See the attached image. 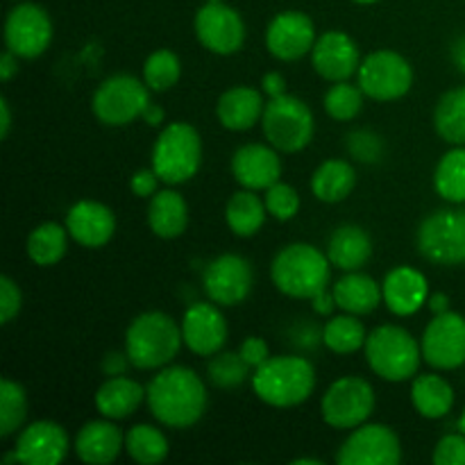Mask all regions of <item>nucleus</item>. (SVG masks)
Listing matches in <instances>:
<instances>
[{
    "label": "nucleus",
    "instance_id": "nucleus-20",
    "mask_svg": "<svg viewBox=\"0 0 465 465\" xmlns=\"http://www.w3.org/2000/svg\"><path fill=\"white\" fill-rule=\"evenodd\" d=\"M14 450L21 465H59L71 450V439L59 422L36 420L23 427Z\"/></svg>",
    "mask_w": 465,
    "mask_h": 465
},
{
    "label": "nucleus",
    "instance_id": "nucleus-59",
    "mask_svg": "<svg viewBox=\"0 0 465 465\" xmlns=\"http://www.w3.org/2000/svg\"><path fill=\"white\" fill-rule=\"evenodd\" d=\"M204 3H223V0H204Z\"/></svg>",
    "mask_w": 465,
    "mask_h": 465
},
{
    "label": "nucleus",
    "instance_id": "nucleus-38",
    "mask_svg": "<svg viewBox=\"0 0 465 465\" xmlns=\"http://www.w3.org/2000/svg\"><path fill=\"white\" fill-rule=\"evenodd\" d=\"M27 418V395L18 381L5 377L0 381V439H9L23 430Z\"/></svg>",
    "mask_w": 465,
    "mask_h": 465
},
{
    "label": "nucleus",
    "instance_id": "nucleus-40",
    "mask_svg": "<svg viewBox=\"0 0 465 465\" xmlns=\"http://www.w3.org/2000/svg\"><path fill=\"white\" fill-rule=\"evenodd\" d=\"M250 372H252V368L245 363L241 352H223V350L209 359L207 366L209 381L223 391L239 389L241 384H245L252 377Z\"/></svg>",
    "mask_w": 465,
    "mask_h": 465
},
{
    "label": "nucleus",
    "instance_id": "nucleus-19",
    "mask_svg": "<svg viewBox=\"0 0 465 465\" xmlns=\"http://www.w3.org/2000/svg\"><path fill=\"white\" fill-rule=\"evenodd\" d=\"M361 62L357 41L341 30H327L313 44L312 66L327 82L350 80L359 73Z\"/></svg>",
    "mask_w": 465,
    "mask_h": 465
},
{
    "label": "nucleus",
    "instance_id": "nucleus-7",
    "mask_svg": "<svg viewBox=\"0 0 465 465\" xmlns=\"http://www.w3.org/2000/svg\"><path fill=\"white\" fill-rule=\"evenodd\" d=\"M262 127L263 136L272 148L284 154H295L312 143L316 121L302 98L284 94L280 98L268 100L262 116Z\"/></svg>",
    "mask_w": 465,
    "mask_h": 465
},
{
    "label": "nucleus",
    "instance_id": "nucleus-35",
    "mask_svg": "<svg viewBox=\"0 0 465 465\" xmlns=\"http://www.w3.org/2000/svg\"><path fill=\"white\" fill-rule=\"evenodd\" d=\"M436 134L450 145H465V86L440 95L434 109Z\"/></svg>",
    "mask_w": 465,
    "mask_h": 465
},
{
    "label": "nucleus",
    "instance_id": "nucleus-22",
    "mask_svg": "<svg viewBox=\"0 0 465 465\" xmlns=\"http://www.w3.org/2000/svg\"><path fill=\"white\" fill-rule=\"evenodd\" d=\"M66 230L82 248L98 250L116 234V216L107 204L98 200H80L66 213Z\"/></svg>",
    "mask_w": 465,
    "mask_h": 465
},
{
    "label": "nucleus",
    "instance_id": "nucleus-52",
    "mask_svg": "<svg viewBox=\"0 0 465 465\" xmlns=\"http://www.w3.org/2000/svg\"><path fill=\"white\" fill-rule=\"evenodd\" d=\"M9 130H12V109H9V100H0V136L7 139Z\"/></svg>",
    "mask_w": 465,
    "mask_h": 465
},
{
    "label": "nucleus",
    "instance_id": "nucleus-43",
    "mask_svg": "<svg viewBox=\"0 0 465 465\" xmlns=\"http://www.w3.org/2000/svg\"><path fill=\"white\" fill-rule=\"evenodd\" d=\"M348 150L357 162L375 163L384 154V139L372 130H354L348 136Z\"/></svg>",
    "mask_w": 465,
    "mask_h": 465
},
{
    "label": "nucleus",
    "instance_id": "nucleus-14",
    "mask_svg": "<svg viewBox=\"0 0 465 465\" xmlns=\"http://www.w3.org/2000/svg\"><path fill=\"white\" fill-rule=\"evenodd\" d=\"M193 30L198 36L200 45L207 48L209 53L234 54L243 48L245 44V21L234 7L223 3H204L195 12Z\"/></svg>",
    "mask_w": 465,
    "mask_h": 465
},
{
    "label": "nucleus",
    "instance_id": "nucleus-42",
    "mask_svg": "<svg viewBox=\"0 0 465 465\" xmlns=\"http://www.w3.org/2000/svg\"><path fill=\"white\" fill-rule=\"evenodd\" d=\"M263 203H266L268 216H272L280 223L293 221L300 212V204H302L298 191L291 184H284V182H277L271 189H266Z\"/></svg>",
    "mask_w": 465,
    "mask_h": 465
},
{
    "label": "nucleus",
    "instance_id": "nucleus-23",
    "mask_svg": "<svg viewBox=\"0 0 465 465\" xmlns=\"http://www.w3.org/2000/svg\"><path fill=\"white\" fill-rule=\"evenodd\" d=\"M384 304L393 316L407 318L420 312L430 300V282L418 268L398 266L381 282Z\"/></svg>",
    "mask_w": 465,
    "mask_h": 465
},
{
    "label": "nucleus",
    "instance_id": "nucleus-45",
    "mask_svg": "<svg viewBox=\"0 0 465 465\" xmlns=\"http://www.w3.org/2000/svg\"><path fill=\"white\" fill-rule=\"evenodd\" d=\"M23 307V293L12 277H0V322L9 325Z\"/></svg>",
    "mask_w": 465,
    "mask_h": 465
},
{
    "label": "nucleus",
    "instance_id": "nucleus-32",
    "mask_svg": "<svg viewBox=\"0 0 465 465\" xmlns=\"http://www.w3.org/2000/svg\"><path fill=\"white\" fill-rule=\"evenodd\" d=\"M268 209L266 203L257 195V191L241 189L227 200L225 207V221L232 234L241 236V239H250V236L259 234L266 223Z\"/></svg>",
    "mask_w": 465,
    "mask_h": 465
},
{
    "label": "nucleus",
    "instance_id": "nucleus-26",
    "mask_svg": "<svg viewBox=\"0 0 465 465\" xmlns=\"http://www.w3.org/2000/svg\"><path fill=\"white\" fill-rule=\"evenodd\" d=\"M263 95L252 86H232L218 98L216 116L221 125L230 132H245L262 123Z\"/></svg>",
    "mask_w": 465,
    "mask_h": 465
},
{
    "label": "nucleus",
    "instance_id": "nucleus-34",
    "mask_svg": "<svg viewBox=\"0 0 465 465\" xmlns=\"http://www.w3.org/2000/svg\"><path fill=\"white\" fill-rule=\"evenodd\" d=\"M322 343L327 345V350L334 354H354L359 350H363L368 339L366 325H363L361 316H354V313H339V316L330 318L327 325L322 327Z\"/></svg>",
    "mask_w": 465,
    "mask_h": 465
},
{
    "label": "nucleus",
    "instance_id": "nucleus-49",
    "mask_svg": "<svg viewBox=\"0 0 465 465\" xmlns=\"http://www.w3.org/2000/svg\"><path fill=\"white\" fill-rule=\"evenodd\" d=\"M262 86H263V94H266L268 98H280V95L286 94V80L284 75L277 71L266 73L262 80Z\"/></svg>",
    "mask_w": 465,
    "mask_h": 465
},
{
    "label": "nucleus",
    "instance_id": "nucleus-44",
    "mask_svg": "<svg viewBox=\"0 0 465 465\" xmlns=\"http://www.w3.org/2000/svg\"><path fill=\"white\" fill-rule=\"evenodd\" d=\"M431 461L436 465H465V434H448L436 443Z\"/></svg>",
    "mask_w": 465,
    "mask_h": 465
},
{
    "label": "nucleus",
    "instance_id": "nucleus-17",
    "mask_svg": "<svg viewBox=\"0 0 465 465\" xmlns=\"http://www.w3.org/2000/svg\"><path fill=\"white\" fill-rule=\"evenodd\" d=\"M316 39L313 21L298 9L280 12L266 27V48L280 62H298L312 54Z\"/></svg>",
    "mask_w": 465,
    "mask_h": 465
},
{
    "label": "nucleus",
    "instance_id": "nucleus-11",
    "mask_svg": "<svg viewBox=\"0 0 465 465\" xmlns=\"http://www.w3.org/2000/svg\"><path fill=\"white\" fill-rule=\"evenodd\" d=\"M357 77L366 98L377 103L404 98L413 86L411 64L395 50H375L363 57Z\"/></svg>",
    "mask_w": 465,
    "mask_h": 465
},
{
    "label": "nucleus",
    "instance_id": "nucleus-58",
    "mask_svg": "<svg viewBox=\"0 0 465 465\" xmlns=\"http://www.w3.org/2000/svg\"><path fill=\"white\" fill-rule=\"evenodd\" d=\"M352 3H357V5H375V3H380V0H352Z\"/></svg>",
    "mask_w": 465,
    "mask_h": 465
},
{
    "label": "nucleus",
    "instance_id": "nucleus-24",
    "mask_svg": "<svg viewBox=\"0 0 465 465\" xmlns=\"http://www.w3.org/2000/svg\"><path fill=\"white\" fill-rule=\"evenodd\" d=\"M77 459L86 465H109L118 459V454L125 450V434L121 427L114 425V420H91L82 425L75 436Z\"/></svg>",
    "mask_w": 465,
    "mask_h": 465
},
{
    "label": "nucleus",
    "instance_id": "nucleus-6",
    "mask_svg": "<svg viewBox=\"0 0 465 465\" xmlns=\"http://www.w3.org/2000/svg\"><path fill=\"white\" fill-rule=\"evenodd\" d=\"M203 166V139L191 123H168L153 148V171L168 186L193 180Z\"/></svg>",
    "mask_w": 465,
    "mask_h": 465
},
{
    "label": "nucleus",
    "instance_id": "nucleus-15",
    "mask_svg": "<svg viewBox=\"0 0 465 465\" xmlns=\"http://www.w3.org/2000/svg\"><path fill=\"white\" fill-rule=\"evenodd\" d=\"M254 286L252 266L245 257L227 252L209 262L203 275V289L218 307H236L250 298Z\"/></svg>",
    "mask_w": 465,
    "mask_h": 465
},
{
    "label": "nucleus",
    "instance_id": "nucleus-1",
    "mask_svg": "<svg viewBox=\"0 0 465 465\" xmlns=\"http://www.w3.org/2000/svg\"><path fill=\"white\" fill-rule=\"evenodd\" d=\"M150 413L168 430H189L207 411V386L189 366H166L148 384Z\"/></svg>",
    "mask_w": 465,
    "mask_h": 465
},
{
    "label": "nucleus",
    "instance_id": "nucleus-37",
    "mask_svg": "<svg viewBox=\"0 0 465 465\" xmlns=\"http://www.w3.org/2000/svg\"><path fill=\"white\" fill-rule=\"evenodd\" d=\"M125 450L132 461L141 465H157L166 461L168 457V439L159 427L154 425H134L125 434Z\"/></svg>",
    "mask_w": 465,
    "mask_h": 465
},
{
    "label": "nucleus",
    "instance_id": "nucleus-29",
    "mask_svg": "<svg viewBox=\"0 0 465 465\" xmlns=\"http://www.w3.org/2000/svg\"><path fill=\"white\" fill-rule=\"evenodd\" d=\"M189 225V204L175 189H159L148 204V227L163 241L177 239Z\"/></svg>",
    "mask_w": 465,
    "mask_h": 465
},
{
    "label": "nucleus",
    "instance_id": "nucleus-54",
    "mask_svg": "<svg viewBox=\"0 0 465 465\" xmlns=\"http://www.w3.org/2000/svg\"><path fill=\"white\" fill-rule=\"evenodd\" d=\"M427 307L431 309L434 316H439V313L450 312V298L445 293H434L430 295V300H427Z\"/></svg>",
    "mask_w": 465,
    "mask_h": 465
},
{
    "label": "nucleus",
    "instance_id": "nucleus-2",
    "mask_svg": "<svg viewBox=\"0 0 465 465\" xmlns=\"http://www.w3.org/2000/svg\"><path fill=\"white\" fill-rule=\"evenodd\" d=\"M252 391L263 404L275 409H293L307 402L316 389V368L309 359L280 354L263 366L254 368L250 377Z\"/></svg>",
    "mask_w": 465,
    "mask_h": 465
},
{
    "label": "nucleus",
    "instance_id": "nucleus-39",
    "mask_svg": "<svg viewBox=\"0 0 465 465\" xmlns=\"http://www.w3.org/2000/svg\"><path fill=\"white\" fill-rule=\"evenodd\" d=\"M363 98L366 94L361 91L359 84H350L345 82H334V84L327 89L325 98H322V107H325L327 116L336 123H348L361 114L363 109Z\"/></svg>",
    "mask_w": 465,
    "mask_h": 465
},
{
    "label": "nucleus",
    "instance_id": "nucleus-10",
    "mask_svg": "<svg viewBox=\"0 0 465 465\" xmlns=\"http://www.w3.org/2000/svg\"><path fill=\"white\" fill-rule=\"evenodd\" d=\"M375 389L368 380L348 375L336 380L321 400V416L331 430L352 431L375 411Z\"/></svg>",
    "mask_w": 465,
    "mask_h": 465
},
{
    "label": "nucleus",
    "instance_id": "nucleus-33",
    "mask_svg": "<svg viewBox=\"0 0 465 465\" xmlns=\"http://www.w3.org/2000/svg\"><path fill=\"white\" fill-rule=\"evenodd\" d=\"M68 230L59 223H41L27 236V257L41 268L57 266L68 250Z\"/></svg>",
    "mask_w": 465,
    "mask_h": 465
},
{
    "label": "nucleus",
    "instance_id": "nucleus-47",
    "mask_svg": "<svg viewBox=\"0 0 465 465\" xmlns=\"http://www.w3.org/2000/svg\"><path fill=\"white\" fill-rule=\"evenodd\" d=\"M159 184H162V180H159L157 173L153 171V166L141 168V171H136L130 180V189L136 198H153L159 191Z\"/></svg>",
    "mask_w": 465,
    "mask_h": 465
},
{
    "label": "nucleus",
    "instance_id": "nucleus-48",
    "mask_svg": "<svg viewBox=\"0 0 465 465\" xmlns=\"http://www.w3.org/2000/svg\"><path fill=\"white\" fill-rule=\"evenodd\" d=\"M127 366H132V361H130V357H127V352H109V354H104L103 372L107 377L125 375Z\"/></svg>",
    "mask_w": 465,
    "mask_h": 465
},
{
    "label": "nucleus",
    "instance_id": "nucleus-3",
    "mask_svg": "<svg viewBox=\"0 0 465 465\" xmlns=\"http://www.w3.org/2000/svg\"><path fill=\"white\" fill-rule=\"evenodd\" d=\"M182 325L163 312L139 313L125 331V352L136 371H162L180 354Z\"/></svg>",
    "mask_w": 465,
    "mask_h": 465
},
{
    "label": "nucleus",
    "instance_id": "nucleus-55",
    "mask_svg": "<svg viewBox=\"0 0 465 465\" xmlns=\"http://www.w3.org/2000/svg\"><path fill=\"white\" fill-rule=\"evenodd\" d=\"M452 62L454 66H457L465 75V35L459 36V39L452 44Z\"/></svg>",
    "mask_w": 465,
    "mask_h": 465
},
{
    "label": "nucleus",
    "instance_id": "nucleus-51",
    "mask_svg": "<svg viewBox=\"0 0 465 465\" xmlns=\"http://www.w3.org/2000/svg\"><path fill=\"white\" fill-rule=\"evenodd\" d=\"M16 73H18V57L12 53V50H7V53L3 54V59H0V80L9 82Z\"/></svg>",
    "mask_w": 465,
    "mask_h": 465
},
{
    "label": "nucleus",
    "instance_id": "nucleus-56",
    "mask_svg": "<svg viewBox=\"0 0 465 465\" xmlns=\"http://www.w3.org/2000/svg\"><path fill=\"white\" fill-rule=\"evenodd\" d=\"M293 465H322L321 459H295Z\"/></svg>",
    "mask_w": 465,
    "mask_h": 465
},
{
    "label": "nucleus",
    "instance_id": "nucleus-8",
    "mask_svg": "<svg viewBox=\"0 0 465 465\" xmlns=\"http://www.w3.org/2000/svg\"><path fill=\"white\" fill-rule=\"evenodd\" d=\"M418 252L436 266L465 263V209H436L416 232Z\"/></svg>",
    "mask_w": 465,
    "mask_h": 465
},
{
    "label": "nucleus",
    "instance_id": "nucleus-30",
    "mask_svg": "<svg viewBox=\"0 0 465 465\" xmlns=\"http://www.w3.org/2000/svg\"><path fill=\"white\" fill-rule=\"evenodd\" d=\"M411 404L418 416L427 420H440L454 407V389L445 377L430 372L411 380Z\"/></svg>",
    "mask_w": 465,
    "mask_h": 465
},
{
    "label": "nucleus",
    "instance_id": "nucleus-9",
    "mask_svg": "<svg viewBox=\"0 0 465 465\" xmlns=\"http://www.w3.org/2000/svg\"><path fill=\"white\" fill-rule=\"evenodd\" d=\"M150 104V86L145 80H139L127 73L107 77L95 89L91 109L103 125L123 127L139 121L145 107Z\"/></svg>",
    "mask_w": 465,
    "mask_h": 465
},
{
    "label": "nucleus",
    "instance_id": "nucleus-18",
    "mask_svg": "<svg viewBox=\"0 0 465 465\" xmlns=\"http://www.w3.org/2000/svg\"><path fill=\"white\" fill-rule=\"evenodd\" d=\"M227 321L216 302H193L182 316L184 345L198 357H213L227 343Z\"/></svg>",
    "mask_w": 465,
    "mask_h": 465
},
{
    "label": "nucleus",
    "instance_id": "nucleus-13",
    "mask_svg": "<svg viewBox=\"0 0 465 465\" xmlns=\"http://www.w3.org/2000/svg\"><path fill=\"white\" fill-rule=\"evenodd\" d=\"M53 21L36 3H18L5 18V45L18 59H36L50 48Z\"/></svg>",
    "mask_w": 465,
    "mask_h": 465
},
{
    "label": "nucleus",
    "instance_id": "nucleus-46",
    "mask_svg": "<svg viewBox=\"0 0 465 465\" xmlns=\"http://www.w3.org/2000/svg\"><path fill=\"white\" fill-rule=\"evenodd\" d=\"M239 352H241V357L245 359V363L252 368V371L254 368L263 366V363L271 359V348H268V343L262 339V336H248V339L241 343Z\"/></svg>",
    "mask_w": 465,
    "mask_h": 465
},
{
    "label": "nucleus",
    "instance_id": "nucleus-28",
    "mask_svg": "<svg viewBox=\"0 0 465 465\" xmlns=\"http://www.w3.org/2000/svg\"><path fill=\"white\" fill-rule=\"evenodd\" d=\"M331 293H334L336 307L345 313H354V316H368L384 302L380 282L361 271L345 272L331 286Z\"/></svg>",
    "mask_w": 465,
    "mask_h": 465
},
{
    "label": "nucleus",
    "instance_id": "nucleus-25",
    "mask_svg": "<svg viewBox=\"0 0 465 465\" xmlns=\"http://www.w3.org/2000/svg\"><path fill=\"white\" fill-rule=\"evenodd\" d=\"M148 398V389L127 375L107 377L95 391V409L109 420H125L134 416Z\"/></svg>",
    "mask_w": 465,
    "mask_h": 465
},
{
    "label": "nucleus",
    "instance_id": "nucleus-5",
    "mask_svg": "<svg viewBox=\"0 0 465 465\" xmlns=\"http://www.w3.org/2000/svg\"><path fill=\"white\" fill-rule=\"evenodd\" d=\"M366 361L371 371L384 381H409L420 371L422 348L411 331L400 325H381L368 334L366 345Z\"/></svg>",
    "mask_w": 465,
    "mask_h": 465
},
{
    "label": "nucleus",
    "instance_id": "nucleus-16",
    "mask_svg": "<svg viewBox=\"0 0 465 465\" xmlns=\"http://www.w3.org/2000/svg\"><path fill=\"white\" fill-rule=\"evenodd\" d=\"M422 359L436 371H457L465 363V316L445 312L434 316L420 339Z\"/></svg>",
    "mask_w": 465,
    "mask_h": 465
},
{
    "label": "nucleus",
    "instance_id": "nucleus-53",
    "mask_svg": "<svg viewBox=\"0 0 465 465\" xmlns=\"http://www.w3.org/2000/svg\"><path fill=\"white\" fill-rule=\"evenodd\" d=\"M141 118H143V121L148 123V125L157 127V125H162L163 118H166V112H163V107H159L157 103H150L148 107H145L143 116H141Z\"/></svg>",
    "mask_w": 465,
    "mask_h": 465
},
{
    "label": "nucleus",
    "instance_id": "nucleus-36",
    "mask_svg": "<svg viewBox=\"0 0 465 465\" xmlns=\"http://www.w3.org/2000/svg\"><path fill=\"white\" fill-rule=\"evenodd\" d=\"M434 189L448 203L465 204V145H454L436 163Z\"/></svg>",
    "mask_w": 465,
    "mask_h": 465
},
{
    "label": "nucleus",
    "instance_id": "nucleus-21",
    "mask_svg": "<svg viewBox=\"0 0 465 465\" xmlns=\"http://www.w3.org/2000/svg\"><path fill=\"white\" fill-rule=\"evenodd\" d=\"M232 175L243 189L266 191L282 177L280 150L271 143H245L232 154Z\"/></svg>",
    "mask_w": 465,
    "mask_h": 465
},
{
    "label": "nucleus",
    "instance_id": "nucleus-27",
    "mask_svg": "<svg viewBox=\"0 0 465 465\" xmlns=\"http://www.w3.org/2000/svg\"><path fill=\"white\" fill-rule=\"evenodd\" d=\"M327 257L339 271H361L372 257V239L361 225L345 223L331 232L327 241Z\"/></svg>",
    "mask_w": 465,
    "mask_h": 465
},
{
    "label": "nucleus",
    "instance_id": "nucleus-50",
    "mask_svg": "<svg viewBox=\"0 0 465 465\" xmlns=\"http://www.w3.org/2000/svg\"><path fill=\"white\" fill-rule=\"evenodd\" d=\"M309 302H312L313 312H316L318 316H330V313L336 309L334 293H331V291H327V289L321 291V293H318V295H313V298L309 300Z\"/></svg>",
    "mask_w": 465,
    "mask_h": 465
},
{
    "label": "nucleus",
    "instance_id": "nucleus-12",
    "mask_svg": "<svg viewBox=\"0 0 465 465\" xmlns=\"http://www.w3.org/2000/svg\"><path fill=\"white\" fill-rule=\"evenodd\" d=\"M402 461V443L393 427L363 422L350 431L336 452L339 465H395Z\"/></svg>",
    "mask_w": 465,
    "mask_h": 465
},
{
    "label": "nucleus",
    "instance_id": "nucleus-31",
    "mask_svg": "<svg viewBox=\"0 0 465 465\" xmlns=\"http://www.w3.org/2000/svg\"><path fill=\"white\" fill-rule=\"evenodd\" d=\"M354 186H357V171L348 159H327L312 175V193L327 204L343 203L345 198H350Z\"/></svg>",
    "mask_w": 465,
    "mask_h": 465
},
{
    "label": "nucleus",
    "instance_id": "nucleus-4",
    "mask_svg": "<svg viewBox=\"0 0 465 465\" xmlns=\"http://www.w3.org/2000/svg\"><path fill=\"white\" fill-rule=\"evenodd\" d=\"M272 284L293 300H312L330 286L331 262L327 252L312 243H289L271 263Z\"/></svg>",
    "mask_w": 465,
    "mask_h": 465
},
{
    "label": "nucleus",
    "instance_id": "nucleus-41",
    "mask_svg": "<svg viewBox=\"0 0 465 465\" xmlns=\"http://www.w3.org/2000/svg\"><path fill=\"white\" fill-rule=\"evenodd\" d=\"M182 77V62L173 50H154L143 64V80L150 86V91H162L173 89Z\"/></svg>",
    "mask_w": 465,
    "mask_h": 465
},
{
    "label": "nucleus",
    "instance_id": "nucleus-57",
    "mask_svg": "<svg viewBox=\"0 0 465 465\" xmlns=\"http://www.w3.org/2000/svg\"><path fill=\"white\" fill-rule=\"evenodd\" d=\"M459 431H463V434H465V409H463L461 418H459Z\"/></svg>",
    "mask_w": 465,
    "mask_h": 465
}]
</instances>
